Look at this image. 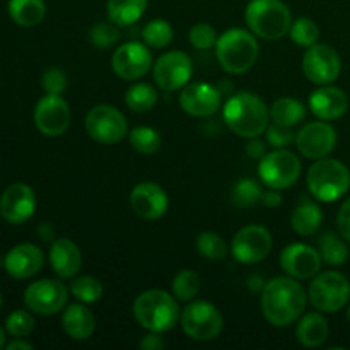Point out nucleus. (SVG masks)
Masks as SVG:
<instances>
[{
    "label": "nucleus",
    "mask_w": 350,
    "mask_h": 350,
    "mask_svg": "<svg viewBox=\"0 0 350 350\" xmlns=\"http://www.w3.org/2000/svg\"><path fill=\"white\" fill-rule=\"evenodd\" d=\"M308 293L294 277L282 275L269 280L262 291V313L272 327L296 323L306 310Z\"/></svg>",
    "instance_id": "1"
},
{
    "label": "nucleus",
    "mask_w": 350,
    "mask_h": 350,
    "mask_svg": "<svg viewBox=\"0 0 350 350\" xmlns=\"http://www.w3.org/2000/svg\"><path fill=\"white\" fill-rule=\"evenodd\" d=\"M222 118L232 133L250 140L260 137L269 129L270 109L260 96L239 91L224 103Z\"/></svg>",
    "instance_id": "2"
},
{
    "label": "nucleus",
    "mask_w": 350,
    "mask_h": 350,
    "mask_svg": "<svg viewBox=\"0 0 350 350\" xmlns=\"http://www.w3.org/2000/svg\"><path fill=\"white\" fill-rule=\"evenodd\" d=\"M133 317L144 330L166 334L176 327L181 313L178 299L173 294L161 289H149L139 294L133 301Z\"/></svg>",
    "instance_id": "3"
},
{
    "label": "nucleus",
    "mask_w": 350,
    "mask_h": 350,
    "mask_svg": "<svg viewBox=\"0 0 350 350\" xmlns=\"http://www.w3.org/2000/svg\"><path fill=\"white\" fill-rule=\"evenodd\" d=\"M215 55L221 67L228 74H245L258 60V40L252 31L231 27L219 34L217 43H215Z\"/></svg>",
    "instance_id": "4"
},
{
    "label": "nucleus",
    "mask_w": 350,
    "mask_h": 350,
    "mask_svg": "<svg viewBox=\"0 0 350 350\" xmlns=\"http://www.w3.org/2000/svg\"><path fill=\"white\" fill-rule=\"evenodd\" d=\"M306 185L314 200L334 204L350 190V171L337 159H317L308 170Z\"/></svg>",
    "instance_id": "5"
},
{
    "label": "nucleus",
    "mask_w": 350,
    "mask_h": 350,
    "mask_svg": "<svg viewBox=\"0 0 350 350\" xmlns=\"http://www.w3.org/2000/svg\"><path fill=\"white\" fill-rule=\"evenodd\" d=\"M245 19L250 31L267 41L284 38L293 24L289 7L280 0H252L245 10Z\"/></svg>",
    "instance_id": "6"
},
{
    "label": "nucleus",
    "mask_w": 350,
    "mask_h": 350,
    "mask_svg": "<svg viewBox=\"0 0 350 350\" xmlns=\"http://www.w3.org/2000/svg\"><path fill=\"white\" fill-rule=\"evenodd\" d=\"M308 287V301L321 313H337L350 301V282L347 277L335 270L314 275Z\"/></svg>",
    "instance_id": "7"
},
{
    "label": "nucleus",
    "mask_w": 350,
    "mask_h": 350,
    "mask_svg": "<svg viewBox=\"0 0 350 350\" xmlns=\"http://www.w3.org/2000/svg\"><path fill=\"white\" fill-rule=\"evenodd\" d=\"M181 328L191 340L211 342L221 335L224 318L219 308L208 301H190L181 311Z\"/></svg>",
    "instance_id": "8"
},
{
    "label": "nucleus",
    "mask_w": 350,
    "mask_h": 350,
    "mask_svg": "<svg viewBox=\"0 0 350 350\" xmlns=\"http://www.w3.org/2000/svg\"><path fill=\"white\" fill-rule=\"evenodd\" d=\"M258 174L263 185L275 190H287L294 187L301 176V161L287 147L273 149L260 159Z\"/></svg>",
    "instance_id": "9"
},
{
    "label": "nucleus",
    "mask_w": 350,
    "mask_h": 350,
    "mask_svg": "<svg viewBox=\"0 0 350 350\" xmlns=\"http://www.w3.org/2000/svg\"><path fill=\"white\" fill-rule=\"evenodd\" d=\"M84 126L88 135L103 146L122 142L129 133L125 115L111 105H98L89 109Z\"/></svg>",
    "instance_id": "10"
},
{
    "label": "nucleus",
    "mask_w": 350,
    "mask_h": 350,
    "mask_svg": "<svg viewBox=\"0 0 350 350\" xmlns=\"http://www.w3.org/2000/svg\"><path fill=\"white\" fill-rule=\"evenodd\" d=\"M68 293L64 282L53 279H41L29 284L24 291V304L31 313L41 317H51L65 310L68 301Z\"/></svg>",
    "instance_id": "11"
},
{
    "label": "nucleus",
    "mask_w": 350,
    "mask_h": 350,
    "mask_svg": "<svg viewBox=\"0 0 350 350\" xmlns=\"http://www.w3.org/2000/svg\"><path fill=\"white\" fill-rule=\"evenodd\" d=\"M154 82L161 91L174 92L183 89L193 75V62L190 55L180 50H171L161 55L152 65Z\"/></svg>",
    "instance_id": "12"
},
{
    "label": "nucleus",
    "mask_w": 350,
    "mask_h": 350,
    "mask_svg": "<svg viewBox=\"0 0 350 350\" xmlns=\"http://www.w3.org/2000/svg\"><path fill=\"white\" fill-rule=\"evenodd\" d=\"M272 234L265 226L250 224L239 229L232 238L231 252L239 263L255 265L272 252Z\"/></svg>",
    "instance_id": "13"
},
{
    "label": "nucleus",
    "mask_w": 350,
    "mask_h": 350,
    "mask_svg": "<svg viewBox=\"0 0 350 350\" xmlns=\"http://www.w3.org/2000/svg\"><path fill=\"white\" fill-rule=\"evenodd\" d=\"M303 72L310 82L328 85L338 79L342 72L340 55L327 43H317L306 50L303 57Z\"/></svg>",
    "instance_id": "14"
},
{
    "label": "nucleus",
    "mask_w": 350,
    "mask_h": 350,
    "mask_svg": "<svg viewBox=\"0 0 350 350\" xmlns=\"http://www.w3.org/2000/svg\"><path fill=\"white\" fill-rule=\"evenodd\" d=\"M33 118L34 125L43 135L60 137L70 126L72 113L60 94H46L36 103Z\"/></svg>",
    "instance_id": "15"
},
{
    "label": "nucleus",
    "mask_w": 350,
    "mask_h": 350,
    "mask_svg": "<svg viewBox=\"0 0 350 350\" xmlns=\"http://www.w3.org/2000/svg\"><path fill=\"white\" fill-rule=\"evenodd\" d=\"M152 53L146 43L126 41L111 57L113 72L123 81H137L152 68Z\"/></svg>",
    "instance_id": "16"
},
{
    "label": "nucleus",
    "mask_w": 350,
    "mask_h": 350,
    "mask_svg": "<svg viewBox=\"0 0 350 350\" xmlns=\"http://www.w3.org/2000/svg\"><path fill=\"white\" fill-rule=\"evenodd\" d=\"M337 146V132L330 122L318 120L304 125L296 133V147L306 159H323L334 152Z\"/></svg>",
    "instance_id": "17"
},
{
    "label": "nucleus",
    "mask_w": 350,
    "mask_h": 350,
    "mask_svg": "<svg viewBox=\"0 0 350 350\" xmlns=\"http://www.w3.org/2000/svg\"><path fill=\"white\" fill-rule=\"evenodd\" d=\"M279 263L286 275L297 280H310L320 273L323 260L318 248L304 243H291L280 252Z\"/></svg>",
    "instance_id": "18"
},
{
    "label": "nucleus",
    "mask_w": 350,
    "mask_h": 350,
    "mask_svg": "<svg viewBox=\"0 0 350 350\" xmlns=\"http://www.w3.org/2000/svg\"><path fill=\"white\" fill-rule=\"evenodd\" d=\"M36 211V193L26 183H12L0 197V215L9 224H24Z\"/></svg>",
    "instance_id": "19"
},
{
    "label": "nucleus",
    "mask_w": 350,
    "mask_h": 350,
    "mask_svg": "<svg viewBox=\"0 0 350 350\" xmlns=\"http://www.w3.org/2000/svg\"><path fill=\"white\" fill-rule=\"evenodd\" d=\"M181 109L195 118H207L221 108V92L207 82H188L180 92Z\"/></svg>",
    "instance_id": "20"
},
{
    "label": "nucleus",
    "mask_w": 350,
    "mask_h": 350,
    "mask_svg": "<svg viewBox=\"0 0 350 350\" xmlns=\"http://www.w3.org/2000/svg\"><path fill=\"white\" fill-rule=\"evenodd\" d=\"M130 207L137 217L144 221H157L164 217L170 207L166 191L154 181H142L130 191Z\"/></svg>",
    "instance_id": "21"
},
{
    "label": "nucleus",
    "mask_w": 350,
    "mask_h": 350,
    "mask_svg": "<svg viewBox=\"0 0 350 350\" xmlns=\"http://www.w3.org/2000/svg\"><path fill=\"white\" fill-rule=\"evenodd\" d=\"M44 265V253L41 252L40 246L31 245V243H23L9 252L3 256V269L12 279L26 280L40 273Z\"/></svg>",
    "instance_id": "22"
},
{
    "label": "nucleus",
    "mask_w": 350,
    "mask_h": 350,
    "mask_svg": "<svg viewBox=\"0 0 350 350\" xmlns=\"http://www.w3.org/2000/svg\"><path fill=\"white\" fill-rule=\"evenodd\" d=\"M308 105H310L311 113L318 120L335 122L347 113L349 98L340 88H334V85L328 84L320 85L317 91L311 92Z\"/></svg>",
    "instance_id": "23"
},
{
    "label": "nucleus",
    "mask_w": 350,
    "mask_h": 350,
    "mask_svg": "<svg viewBox=\"0 0 350 350\" xmlns=\"http://www.w3.org/2000/svg\"><path fill=\"white\" fill-rule=\"evenodd\" d=\"M48 262L60 279H74L82 267V253L72 239L58 238L51 243Z\"/></svg>",
    "instance_id": "24"
},
{
    "label": "nucleus",
    "mask_w": 350,
    "mask_h": 350,
    "mask_svg": "<svg viewBox=\"0 0 350 350\" xmlns=\"http://www.w3.org/2000/svg\"><path fill=\"white\" fill-rule=\"evenodd\" d=\"M62 328L72 340H88L96 330V317L84 303L70 304L62 313Z\"/></svg>",
    "instance_id": "25"
},
{
    "label": "nucleus",
    "mask_w": 350,
    "mask_h": 350,
    "mask_svg": "<svg viewBox=\"0 0 350 350\" xmlns=\"http://www.w3.org/2000/svg\"><path fill=\"white\" fill-rule=\"evenodd\" d=\"M330 327L321 311H311L299 318L296 325V338L303 347L317 349L327 342Z\"/></svg>",
    "instance_id": "26"
},
{
    "label": "nucleus",
    "mask_w": 350,
    "mask_h": 350,
    "mask_svg": "<svg viewBox=\"0 0 350 350\" xmlns=\"http://www.w3.org/2000/svg\"><path fill=\"white\" fill-rule=\"evenodd\" d=\"M323 222V212L317 202L310 198H303V202L294 207L291 212V228L299 236H311L321 228Z\"/></svg>",
    "instance_id": "27"
},
{
    "label": "nucleus",
    "mask_w": 350,
    "mask_h": 350,
    "mask_svg": "<svg viewBox=\"0 0 350 350\" xmlns=\"http://www.w3.org/2000/svg\"><path fill=\"white\" fill-rule=\"evenodd\" d=\"M7 10L10 19L21 27L38 26L46 16L44 0H9Z\"/></svg>",
    "instance_id": "28"
},
{
    "label": "nucleus",
    "mask_w": 350,
    "mask_h": 350,
    "mask_svg": "<svg viewBox=\"0 0 350 350\" xmlns=\"http://www.w3.org/2000/svg\"><path fill=\"white\" fill-rule=\"evenodd\" d=\"M147 3L149 0H108L106 10H108L109 21L118 26H130L144 16Z\"/></svg>",
    "instance_id": "29"
},
{
    "label": "nucleus",
    "mask_w": 350,
    "mask_h": 350,
    "mask_svg": "<svg viewBox=\"0 0 350 350\" xmlns=\"http://www.w3.org/2000/svg\"><path fill=\"white\" fill-rule=\"evenodd\" d=\"M306 118V106L294 98H280L270 108V120L272 123L282 126H296Z\"/></svg>",
    "instance_id": "30"
},
{
    "label": "nucleus",
    "mask_w": 350,
    "mask_h": 350,
    "mask_svg": "<svg viewBox=\"0 0 350 350\" xmlns=\"http://www.w3.org/2000/svg\"><path fill=\"white\" fill-rule=\"evenodd\" d=\"M318 252H320L321 260L332 267L344 265L350 253L344 236H338L334 231H327L320 236V239H318Z\"/></svg>",
    "instance_id": "31"
},
{
    "label": "nucleus",
    "mask_w": 350,
    "mask_h": 350,
    "mask_svg": "<svg viewBox=\"0 0 350 350\" xmlns=\"http://www.w3.org/2000/svg\"><path fill=\"white\" fill-rule=\"evenodd\" d=\"M159 101L156 88L147 82H137L130 85L125 92V105L133 113H147Z\"/></svg>",
    "instance_id": "32"
},
{
    "label": "nucleus",
    "mask_w": 350,
    "mask_h": 350,
    "mask_svg": "<svg viewBox=\"0 0 350 350\" xmlns=\"http://www.w3.org/2000/svg\"><path fill=\"white\" fill-rule=\"evenodd\" d=\"M171 291H173V296L176 297L178 301L190 303V301H193L202 291L200 275L190 269L180 270V272L174 275L173 282H171Z\"/></svg>",
    "instance_id": "33"
},
{
    "label": "nucleus",
    "mask_w": 350,
    "mask_h": 350,
    "mask_svg": "<svg viewBox=\"0 0 350 350\" xmlns=\"http://www.w3.org/2000/svg\"><path fill=\"white\" fill-rule=\"evenodd\" d=\"M195 246H197L198 255L204 256V258L212 260V262H221L228 256V245L222 239V236H219L217 232L205 231L200 232L197 236V241H195Z\"/></svg>",
    "instance_id": "34"
},
{
    "label": "nucleus",
    "mask_w": 350,
    "mask_h": 350,
    "mask_svg": "<svg viewBox=\"0 0 350 350\" xmlns=\"http://www.w3.org/2000/svg\"><path fill=\"white\" fill-rule=\"evenodd\" d=\"M129 140H130V146L135 152L139 154H154L159 150L161 147V135L156 129L152 126H147V125H140L135 126L133 130L129 132Z\"/></svg>",
    "instance_id": "35"
},
{
    "label": "nucleus",
    "mask_w": 350,
    "mask_h": 350,
    "mask_svg": "<svg viewBox=\"0 0 350 350\" xmlns=\"http://www.w3.org/2000/svg\"><path fill=\"white\" fill-rule=\"evenodd\" d=\"M103 293H105L103 284L92 275L75 277V279L70 282V294L79 301V303H84V304L98 303V301L103 297Z\"/></svg>",
    "instance_id": "36"
},
{
    "label": "nucleus",
    "mask_w": 350,
    "mask_h": 350,
    "mask_svg": "<svg viewBox=\"0 0 350 350\" xmlns=\"http://www.w3.org/2000/svg\"><path fill=\"white\" fill-rule=\"evenodd\" d=\"M263 188L253 178H241L238 183L232 187L231 198L232 204L238 205V207H253L258 202H262Z\"/></svg>",
    "instance_id": "37"
},
{
    "label": "nucleus",
    "mask_w": 350,
    "mask_h": 350,
    "mask_svg": "<svg viewBox=\"0 0 350 350\" xmlns=\"http://www.w3.org/2000/svg\"><path fill=\"white\" fill-rule=\"evenodd\" d=\"M142 41L149 48H164L173 41V27L166 19H152L142 27Z\"/></svg>",
    "instance_id": "38"
},
{
    "label": "nucleus",
    "mask_w": 350,
    "mask_h": 350,
    "mask_svg": "<svg viewBox=\"0 0 350 350\" xmlns=\"http://www.w3.org/2000/svg\"><path fill=\"white\" fill-rule=\"evenodd\" d=\"M291 40L296 44L304 48H310L313 44L318 43V38H320V27L317 26L313 19L310 17H299V19L293 21L291 24Z\"/></svg>",
    "instance_id": "39"
},
{
    "label": "nucleus",
    "mask_w": 350,
    "mask_h": 350,
    "mask_svg": "<svg viewBox=\"0 0 350 350\" xmlns=\"http://www.w3.org/2000/svg\"><path fill=\"white\" fill-rule=\"evenodd\" d=\"M89 43L92 46L99 48V50H106V48H111L118 43L120 40V29L118 24H115L113 21L109 23H98L89 29Z\"/></svg>",
    "instance_id": "40"
},
{
    "label": "nucleus",
    "mask_w": 350,
    "mask_h": 350,
    "mask_svg": "<svg viewBox=\"0 0 350 350\" xmlns=\"http://www.w3.org/2000/svg\"><path fill=\"white\" fill-rule=\"evenodd\" d=\"M36 321H34L31 311L17 310L7 317L5 320V330L7 334L12 335L14 338H24L29 334H33Z\"/></svg>",
    "instance_id": "41"
},
{
    "label": "nucleus",
    "mask_w": 350,
    "mask_h": 350,
    "mask_svg": "<svg viewBox=\"0 0 350 350\" xmlns=\"http://www.w3.org/2000/svg\"><path fill=\"white\" fill-rule=\"evenodd\" d=\"M217 38V31H215V27L208 23L193 24L190 33H188V41H190L191 46L197 48V50H211V48H215Z\"/></svg>",
    "instance_id": "42"
},
{
    "label": "nucleus",
    "mask_w": 350,
    "mask_h": 350,
    "mask_svg": "<svg viewBox=\"0 0 350 350\" xmlns=\"http://www.w3.org/2000/svg\"><path fill=\"white\" fill-rule=\"evenodd\" d=\"M41 85L46 91V94H64L65 89H67L68 81L67 75H65L64 70L57 67H51L48 70L43 72L41 75Z\"/></svg>",
    "instance_id": "43"
},
{
    "label": "nucleus",
    "mask_w": 350,
    "mask_h": 350,
    "mask_svg": "<svg viewBox=\"0 0 350 350\" xmlns=\"http://www.w3.org/2000/svg\"><path fill=\"white\" fill-rule=\"evenodd\" d=\"M267 142L273 147V149H284V147L291 146L293 142H296V133L291 126H282L273 123L272 126L265 130Z\"/></svg>",
    "instance_id": "44"
},
{
    "label": "nucleus",
    "mask_w": 350,
    "mask_h": 350,
    "mask_svg": "<svg viewBox=\"0 0 350 350\" xmlns=\"http://www.w3.org/2000/svg\"><path fill=\"white\" fill-rule=\"evenodd\" d=\"M337 228L338 232L350 243V197L342 204L340 211L337 214Z\"/></svg>",
    "instance_id": "45"
},
{
    "label": "nucleus",
    "mask_w": 350,
    "mask_h": 350,
    "mask_svg": "<svg viewBox=\"0 0 350 350\" xmlns=\"http://www.w3.org/2000/svg\"><path fill=\"white\" fill-rule=\"evenodd\" d=\"M139 347L144 350H159L166 347V342L163 340L161 334H154V332H149L147 335H144L139 342Z\"/></svg>",
    "instance_id": "46"
},
{
    "label": "nucleus",
    "mask_w": 350,
    "mask_h": 350,
    "mask_svg": "<svg viewBox=\"0 0 350 350\" xmlns=\"http://www.w3.org/2000/svg\"><path fill=\"white\" fill-rule=\"evenodd\" d=\"M246 154H248V156L252 157V159L260 161L267 154L265 142H262V140H260L258 137H255V139H250L248 146H246Z\"/></svg>",
    "instance_id": "47"
},
{
    "label": "nucleus",
    "mask_w": 350,
    "mask_h": 350,
    "mask_svg": "<svg viewBox=\"0 0 350 350\" xmlns=\"http://www.w3.org/2000/svg\"><path fill=\"white\" fill-rule=\"evenodd\" d=\"M262 204L269 208H275L282 204V195H280V190H275V188H269V190L263 191L262 195Z\"/></svg>",
    "instance_id": "48"
},
{
    "label": "nucleus",
    "mask_w": 350,
    "mask_h": 350,
    "mask_svg": "<svg viewBox=\"0 0 350 350\" xmlns=\"http://www.w3.org/2000/svg\"><path fill=\"white\" fill-rule=\"evenodd\" d=\"M38 236H40L43 241H53L55 238V226L51 222H41L38 226Z\"/></svg>",
    "instance_id": "49"
},
{
    "label": "nucleus",
    "mask_w": 350,
    "mask_h": 350,
    "mask_svg": "<svg viewBox=\"0 0 350 350\" xmlns=\"http://www.w3.org/2000/svg\"><path fill=\"white\" fill-rule=\"evenodd\" d=\"M5 349L7 350H33V344H29V342L23 340V338H14L12 342H9V344H5Z\"/></svg>",
    "instance_id": "50"
},
{
    "label": "nucleus",
    "mask_w": 350,
    "mask_h": 350,
    "mask_svg": "<svg viewBox=\"0 0 350 350\" xmlns=\"http://www.w3.org/2000/svg\"><path fill=\"white\" fill-rule=\"evenodd\" d=\"M5 334H7V330H5V328H2V327H0V349H3V347H5V344H7V342H5Z\"/></svg>",
    "instance_id": "51"
},
{
    "label": "nucleus",
    "mask_w": 350,
    "mask_h": 350,
    "mask_svg": "<svg viewBox=\"0 0 350 350\" xmlns=\"http://www.w3.org/2000/svg\"><path fill=\"white\" fill-rule=\"evenodd\" d=\"M0 269H3V256L0 255Z\"/></svg>",
    "instance_id": "52"
},
{
    "label": "nucleus",
    "mask_w": 350,
    "mask_h": 350,
    "mask_svg": "<svg viewBox=\"0 0 350 350\" xmlns=\"http://www.w3.org/2000/svg\"><path fill=\"white\" fill-rule=\"evenodd\" d=\"M347 320H349V323H350V304L347 306Z\"/></svg>",
    "instance_id": "53"
},
{
    "label": "nucleus",
    "mask_w": 350,
    "mask_h": 350,
    "mask_svg": "<svg viewBox=\"0 0 350 350\" xmlns=\"http://www.w3.org/2000/svg\"><path fill=\"white\" fill-rule=\"evenodd\" d=\"M2 303H3V299H2V294H0V308H2Z\"/></svg>",
    "instance_id": "54"
}]
</instances>
